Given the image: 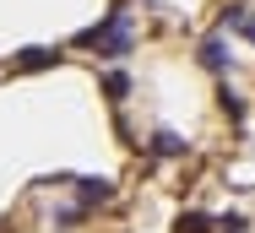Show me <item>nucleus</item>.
Here are the masks:
<instances>
[{
    "instance_id": "f257e3e1",
    "label": "nucleus",
    "mask_w": 255,
    "mask_h": 233,
    "mask_svg": "<svg viewBox=\"0 0 255 233\" xmlns=\"http://www.w3.org/2000/svg\"><path fill=\"white\" fill-rule=\"evenodd\" d=\"M76 49H98V54H125V49H130V16H125V11H109L98 27L76 33Z\"/></svg>"
},
{
    "instance_id": "f03ea898",
    "label": "nucleus",
    "mask_w": 255,
    "mask_h": 233,
    "mask_svg": "<svg viewBox=\"0 0 255 233\" xmlns=\"http://www.w3.org/2000/svg\"><path fill=\"white\" fill-rule=\"evenodd\" d=\"M11 65L16 71H49V65H60V49H22Z\"/></svg>"
},
{
    "instance_id": "7ed1b4c3",
    "label": "nucleus",
    "mask_w": 255,
    "mask_h": 233,
    "mask_svg": "<svg viewBox=\"0 0 255 233\" xmlns=\"http://www.w3.org/2000/svg\"><path fill=\"white\" fill-rule=\"evenodd\" d=\"M82 190V206H103V201H114V185L109 179H76Z\"/></svg>"
},
{
    "instance_id": "20e7f679",
    "label": "nucleus",
    "mask_w": 255,
    "mask_h": 233,
    "mask_svg": "<svg viewBox=\"0 0 255 233\" xmlns=\"http://www.w3.org/2000/svg\"><path fill=\"white\" fill-rule=\"evenodd\" d=\"M223 27H228V33H245V38L255 44V16L245 11V5H228V11H223Z\"/></svg>"
},
{
    "instance_id": "39448f33",
    "label": "nucleus",
    "mask_w": 255,
    "mask_h": 233,
    "mask_svg": "<svg viewBox=\"0 0 255 233\" xmlns=\"http://www.w3.org/2000/svg\"><path fill=\"white\" fill-rule=\"evenodd\" d=\"M201 65L223 76V71H228V44H223V38H206V44H201Z\"/></svg>"
},
{
    "instance_id": "423d86ee",
    "label": "nucleus",
    "mask_w": 255,
    "mask_h": 233,
    "mask_svg": "<svg viewBox=\"0 0 255 233\" xmlns=\"http://www.w3.org/2000/svg\"><path fill=\"white\" fill-rule=\"evenodd\" d=\"M217 223L206 217V212H179V223H174V233H212Z\"/></svg>"
},
{
    "instance_id": "0eeeda50",
    "label": "nucleus",
    "mask_w": 255,
    "mask_h": 233,
    "mask_svg": "<svg viewBox=\"0 0 255 233\" xmlns=\"http://www.w3.org/2000/svg\"><path fill=\"white\" fill-rule=\"evenodd\" d=\"M152 152H157V157H185V141L174 136V130H157V136H152Z\"/></svg>"
},
{
    "instance_id": "6e6552de",
    "label": "nucleus",
    "mask_w": 255,
    "mask_h": 233,
    "mask_svg": "<svg viewBox=\"0 0 255 233\" xmlns=\"http://www.w3.org/2000/svg\"><path fill=\"white\" fill-rule=\"evenodd\" d=\"M103 93L114 98V103H120V98L130 93V76H125V71H109V76H103Z\"/></svg>"
},
{
    "instance_id": "1a4fd4ad",
    "label": "nucleus",
    "mask_w": 255,
    "mask_h": 233,
    "mask_svg": "<svg viewBox=\"0 0 255 233\" xmlns=\"http://www.w3.org/2000/svg\"><path fill=\"white\" fill-rule=\"evenodd\" d=\"M217 103H223V114H228L234 125L245 119V98H239V93H228V87H223V93H217Z\"/></svg>"
},
{
    "instance_id": "9d476101",
    "label": "nucleus",
    "mask_w": 255,
    "mask_h": 233,
    "mask_svg": "<svg viewBox=\"0 0 255 233\" xmlns=\"http://www.w3.org/2000/svg\"><path fill=\"white\" fill-rule=\"evenodd\" d=\"M217 233H245V217H239V212H228V217H217Z\"/></svg>"
}]
</instances>
